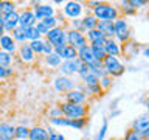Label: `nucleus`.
Wrapping results in <instances>:
<instances>
[{
    "label": "nucleus",
    "mask_w": 149,
    "mask_h": 140,
    "mask_svg": "<svg viewBox=\"0 0 149 140\" xmlns=\"http://www.w3.org/2000/svg\"><path fill=\"white\" fill-rule=\"evenodd\" d=\"M92 14L96 17L98 22H115L118 17H121L118 6L107 2H100L96 8L92 9Z\"/></svg>",
    "instance_id": "f257e3e1"
},
{
    "label": "nucleus",
    "mask_w": 149,
    "mask_h": 140,
    "mask_svg": "<svg viewBox=\"0 0 149 140\" xmlns=\"http://www.w3.org/2000/svg\"><path fill=\"white\" fill-rule=\"evenodd\" d=\"M62 117L68 120H76V118H87L88 115V106L87 104H73V103H61L59 104Z\"/></svg>",
    "instance_id": "f03ea898"
},
{
    "label": "nucleus",
    "mask_w": 149,
    "mask_h": 140,
    "mask_svg": "<svg viewBox=\"0 0 149 140\" xmlns=\"http://www.w3.org/2000/svg\"><path fill=\"white\" fill-rule=\"evenodd\" d=\"M102 69H104L106 75H109L110 78H118L124 73V64L120 61V58L116 56H106L102 59Z\"/></svg>",
    "instance_id": "7ed1b4c3"
},
{
    "label": "nucleus",
    "mask_w": 149,
    "mask_h": 140,
    "mask_svg": "<svg viewBox=\"0 0 149 140\" xmlns=\"http://www.w3.org/2000/svg\"><path fill=\"white\" fill-rule=\"evenodd\" d=\"M113 28H115V36H113V39L118 42L120 45H123V44H126V42L130 41V28H129L127 20H126L123 16L118 17V19L113 22Z\"/></svg>",
    "instance_id": "20e7f679"
},
{
    "label": "nucleus",
    "mask_w": 149,
    "mask_h": 140,
    "mask_svg": "<svg viewBox=\"0 0 149 140\" xmlns=\"http://www.w3.org/2000/svg\"><path fill=\"white\" fill-rule=\"evenodd\" d=\"M65 36H67V28L65 27H54L44 36V39L48 41L50 44L53 45V48H54L56 45L67 44V37Z\"/></svg>",
    "instance_id": "39448f33"
},
{
    "label": "nucleus",
    "mask_w": 149,
    "mask_h": 140,
    "mask_svg": "<svg viewBox=\"0 0 149 140\" xmlns=\"http://www.w3.org/2000/svg\"><path fill=\"white\" fill-rule=\"evenodd\" d=\"M33 13L36 16V20L40 22L44 19H48V17H53L56 16V11L51 5H47V3H39V2H34L33 3Z\"/></svg>",
    "instance_id": "423d86ee"
},
{
    "label": "nucleus",
    "mask_w": 149,
    "mask_h": 140,
    "mask_svg": "<svg viewBox=\"0 0 149 140\" xmlns=\"http://www.w3.org/2000/svg\"><path fill=\"white\" fill-rule=\"evenodd\" d=\"M84 8L86 6H84V3H81V2H65L64 3V16L68 17L70 20L81 19Z\"/></svg>",
    "instance_id": "0eeeda50"
},
{
    "label": "nucleus",
    "mask_w": 149,
    "mask_h": 140,
    "mask_svg": "<svg viewBox=\"0 0 149 140\" xmlns=\"http://www.w3.org/2000/svg\"><path fill=\"white\" fill-rule=\"evenodd\" d=\"M67 45L73 47V48H82V47L87 45V39H86V34H82L81 31H76V30H67Z\"/></svg>",
    "instance_id": "6e6552de"
},
{
    "label": "nucleus",
    "mask_w": 149,
    "mask_h": 140,
    "mask_svg": "<svg viewBox=\"0 0 149 140\" xmlns=\"http://www.w3.org/2000/svg\"><path fill=\"white\" fill-rule=\"evenodd\" d=\"M81 65H82V62L78 58L73 59V61H62V64L59 65V75L61 76H68L70 78L72 75L79 72Z\"/></svg>",
    "instance_id": "1a4fd4ad"
},
{
    "label": "nucleus",
    "mask_w": 149,
    "mask_h": 140,
    "mask_svg": "<svg viewBox=\"0 0 149 140\" xmlns=\"http://www.w3.org/2000/svg\"><path fill=\"white\" fill-rule=\"evenodd\" d=\"M53 86L56 89V92H59V93H67L70 90H73L74 89V81L72 78H68V76H61V75H58L54 79H53Z\"/></svg>",
    "instance_id": "9d476101"
},
{
    "label": "nucleus",
    "mask_w": 149,
    "mask_h": 140,
    "mask_svg": "<svg viewBox=\"0 0 149 140\" xmlns=\"http://www.w3.org/2000/svg\"><path fill=\"white\" fill-rule=\"evenodd\" d=\"M36 16L33 13L31 8H23L19 11V27L20 28H30V27H36Z\"/></svg>",
    "instance_id": "9b49d317"
},
{
    "label": "nucleus",
    "mask_w": 149,
    "mask_h": 140,
    "mask_svg": "<svg viewBox=\"0 0 149 140\" xmlns=\"http://www.w3.org/2000/svg\"><path fill=\"white\" fill-rule=\"evenodd\" d=\"M130 129H132L134 132H137L138 135L141 132H144L146 129H149V114L148 112L137 117V118L132 121V125H130Z\"/></svg>",
    "instance_id": "f8f14e48"
},
{
    "label": "nucleus",
    "mask_w": 149,
    "mask_h": 140,
    "mask_svg": "<svg viewBox=\"0 0 149 140\" xmlns=\"http://www.w3.org/2000/svg\"><path fill=\"white\" fill-rule=\"evenodd\" d=\"M17 56H19V59H20L23 64H31V62H34V61H36V55L33 53V50L30 48V45H28L26 42H25V44H22V45H19Z\"/></svg>",
    "instance_id": "ddd939ff"
},
{
    "label": "nucleus",
    "mask_w": 149,
    "mask_h": 140,
    "mask_svg": "<svg viewBox=\"0 0 149 140\" xmlns=\"http://www.w3.org/2000/svg\"><path fill=\"white\" fill-rule=\"evenodd\" d=\"M17 44L14 42V39L11 37V34H5L0 37V50H3V51H6V53H9V55H16L17 53Z\"/></svg>",
    "instance_id": "4468645a"
},
{
    "label": "nucleus",
    "mask_w": 149,
    "mask_h": 140,
    "mask_svg": "<svg viewBox=\"0 0 149 140\" xmlns=\"http://www.w3.org/2000/svg\"><path fill=\"white\" fill-rule=\"evenodd\" d=\"M86 39H87V44L90 47H102L104 42H106V37L102 36V33L98 31V30L87 31L86 33Z\"/></svg>",
    "instance_id": "2eb2a0df"
},
{
    "label": "nucleus",
    "mask_w": 149,
    "mask_h": 140,
    "mask_svg": "<svg viewBox=\"0 0 149 140\" xmlns=\"http://www.w3.org/2000/svg\"><path fill=\"white\" fill-rule=\"evenodd\" d=\"M86 93H84L82 90H79V89L74 87L73 90H70L65 93V101L67 103H73V104H86Z\"/></svg>",
    "instance_id": "dca6fc26"
},
{
    "label": "nucleus",
    "mask_w": 149,
    "mask_h": 140,
    "mask_svg": "<svg viewBox=\"0 0 149 140\" xmlns=\"http://www.w3.org/2000/svg\"><path fill=\"white\" fill-rule=\"evenodd\" d=\"M19 27V11H14L3 19V30L5 33H11Z\"/></svg>",
    "instance_id": "f3484780"
},
{
    "label": "nucleus",
    "mask_w": 149,
    "mask_h": 140,
    "mask_svg": "<svg viewBox=\"0 0 149 140\" xmlns=\"http://www.w3.org/2000/svg\"><path fill=\"white\" fill-rule=\"evenodd\" d=\"M102 48H104L107 56H116V58H118V56L121 55V45L115 39H106Z\"/></svg>",
    "instance_id": "a211bd4d"
},
{
    "label": "nucleus",
    "mask_w": 149,
    "mask_h": 140,
    "mask_svg": "<svg viewBox=\"0 0 149 140\" xmlns=\"http://www.w3.org/2000/svg\"><path fill=\"white\" fill-rule=\"evenodd\" d=\"M81 22H82V30H81V33H82V34H86L87 31L96 30L98 20H96V17L93 16L92 13H87L84 17H81Z\"/></svg>",
    "instance_id": "6ab92c4d"
},
{
    "label": "nucleus",
    "mask_w": 149,
    "mask_h": 140,
    "mask_svg": "<svg viewBox=\"0 0 149 140\" xmlns=\"http://www.w3.org/2000/svg\"><path fill=\"white\" fill-rule=\"evenodd\" d=\"M78 59L81 61L82 64H86V65H90L95 62V58H93V55H92V48H90V45H86V47H82V48H79L78 50Z\"/></svg>",
    "instance_id": "aec40b11"
},
{
    "label": "nucleus",
    "mask_w": 149,
    "mask_h": 140,
    "mask_svg": "<svg viewBox=\"0 0 149 140\" xmlns=\"http://www.w3.org/2000/svg\"><path fill=\"white\" fill-rule=\"evenodd\" d=\"M96 30L102 33V36L106 39H113L115 36V28H113V22H98Z\"/></svg>",
    "instance_id": "412c9836"
},
{
    "label": "nucleus",
    "mask_w": 149,
    "mask_h": 140,
    "mask_svg": "<svg viewBox=\"0 0 149 140\" xmlns=\"http://www.w3.org/2000/svg\"><path fill=\"white\" fill-rule=\"evenodd\" d=\"M28 140H48V129L44 126H34L30 129Z\"/></svg>",
    "instance_id": "4be33fe9"
},
{
    "label": "nucleus",
    "mask_w": 149,
    "mask_h": 140,
    "mask_svg": "<svg viewBox=\"0 0 149 140\" xmlns=\"http://www.w3.org/2000/svg\"><path fill=\"white\" fill-rule=\"evenodd\" d=\"M14 132H16V126H13L8 121L0 123V139L2 140H14Z\"/></svg>",
    "instance_id": "5701e85b"
},
{
    "label": "nucleus",
    "mask_w": 149,
    "mask_h": 140,
    "mask_svg": "<svg viewBox=\"0 0 149 140\" xmlns=\"http://www.w3.org/2000/svg\"><path fill=\"white\" fill-rule=\"evenodd\" d=\"M121 53H126L129 56H135L138 53V42L129 41V42H126V44H123L121 45Z\"/></svg>",
    "instance_id": "b1692460"
},
{
    "label": "nucleus",
    "mask_w": 149,
    "mask_h": 140,
    "mask_svg": "<svg viewBox=\"0 0 149 140\" xmlns=\"http://www.w3.org/2000/svg\"><path fill=\"white\" fill-rule=\"evenodd\" d=\"M16 3L14 2H8V0H0V14L2 16H8V14H11L14 11H17L16 9Z\"/></svg>",
    "instance_id": "393cba45"
},
{
    "label": "nucleus",
    "mask_w": 149,
    "mask_h": 140,
    "mask_svg": "<svg viewBox=\"0 0 149 140\" xmlns=\"http://www.w3.org/2000/svg\"><path fill=\"white\" fill-rule=\"evenodd\" d=\"M44 59H45V64L48 65L50 69H59V65L62 64V59H61L56 53L47 55V56H44Z\"/></svg>",
    "instance_id": "a878e982"
},
{
    "label": "nucleus",
    "mask_w": 149,
    "mask_h": 140,
    "mask_svg": "<svg viewBox=\"0 0 149 140\" xmlns=\"http://www.w3.org/2000/svg\"><path fill=\"white\" fill-rule=\"evenodd\" d=\"M118 9H120V14H124V16H134V14L137 13V9L130 5L129 0H123V2H120Z\"/></svg>",
    "instance_id": "bb28decb"
},
{
    "label": "nucleus",
    "mask_w": 149,
    "mask_h": 140,
    "mask_svg": "<svg viewBox=\"0 0 149 140\" xmlns=\"http://www.w3.org/2000/svg\"><path fill=\"white\" fill-rule=\"evenodd\" d=\"M30 137V129L25 125H19L16 126V132H14V139L17 140H28Z\"/></svg>",
    "instance_id": "cd10ccee"
},
{
    "label": "nucleus",
    "mask_w": 149,
    "mask_h": 140,
    "mask_svg": "<svg viewBox=\"0 0 149 140\" xmlns=\"http://www.w3.org/2000/svg\"><path fill=\"white\" fill-rule=\"evenodd\" d=\"M76 58H78V50L73 48V47H70V45L65 47L64 51H62V55H61V59H62V61H73Z\"/></svg>",
    "instance_id": "c85d7f7f"
},
{
    "label": "nucleus",
    "mask_w": 149,
    "mask_h": 140,
    "mask_svg": "<svg viewBox=\"0 0 149 140\" xmlns=\"http://www.w3.org/2000/svg\"><path fill=\"white\" fill-rule=\"evenodd\" d=\"M23 33H25V39L26 41H37V39H42V36L39 34V31L36 30V27H30V28H23Z\"/></svg>",
    "instance_id": "c756f323"
},
{
    "label": "nucleus",
    "mask_w": 149,
    "mask_h": 140,
    "mask_svg": "<svg viewBox=\"0 0 149 140\" xmlns=\"http://www.w3.org/2000/svg\"><path fill=\"white\" fill-rule=\"evenodd\" d=\"M30 48L33 50V53L36 56H40L44 55V39H37V41H33V42H28Z\"/></svg>",
    "instance_id": "7c9ffc66"
},
{
    "label": "nucleus",
    "mask_w": 149,
    "mask_h": 140,
    "mask_svg": "<svg viewBox=\"0 0 149 140\" xmlns=\"http://www.w3.org/2000/svg\"><path fill=\"white\" fill-rule=\"evenodd\" d=\"M11 37L14 39V42H16V44H20V45L26 42L25 33H23V28H20V27H17L14 31H11Z\"/></svg>",
    "instance_id": "2f4dec72"
},
{
    "label": "nucleus",
    "mask_w": 149,
    "mask_h": 140,
    "mask_svg": "<svg viewBox=\"0 0 149 140\" xmlns=\"http://www.w3.org/2000/svg\"><path fill=\"white\" fill-rule=\"evenodd\" d=\"M88 69H90V72L95 75V76L98 78H101V76H104L106 72H104V69H102V62H100V61H95L93 64L88 65Z\"/></svg>",
    "instance_id": "473e14b6"
},
{
    "label": "nucleus",
    "mask_w": 149,
    "mask_h": 140,
    "mask_svg": "<svg viewBox=\"0 0 149 140\" xmlns=\"http://www.w3.org/2000/svg\"><path fill=\"white\" fill-rule=\"evenodd\" d=\"M50 125L53 126H67V128H72V120L65 118V117H56V118H48Z\"/></svg>",
    "instance_id": "72a5a7b5"
},
{
    "label": "nucleus",
    "mask_w": 149,
    "mask_h": 140,
    "mask_svg": "<svg viewBox=\"0 0 149 140\" xmlns=\"http://www.w3.org/2000/svg\"><path fill=\"white\" fill-rule=\"evenodd\" d=\"M100 87H101V90L102 92H106V90H109V89L112 87V84H113V78H110L109 75H104V76H101L100 78Z\"/></svg>",
    "instance_id": "f704fd0d"
},
{
    "label": "nucleus",
    "mask_w": 149,
    "mask_h": 140,
    "mask_svg": "<svg viewBox=\"0 0 149 140\" xmlns=\"http://www.w3.org/2000/svg\"><path fill=\"white\" fill-rule=\"evenodd\" d=\"M81 79H82V84H84V86H93V84H98V83H100V78L95 76L92 72H88L87 75H84Z\"/></svg>",
    "instance_id": "c9c22d12"
},
{
    "label": "nucleus",
    "mask_w": 149,
    "mask_h": 140,
    "mask_svg": "<svg viewBox=\"0 0 149 140\" xmlns=\"http://www.w3.org/2000/svg\"><path fill=\"white\" fill-rule=\"evenodd\" d=\"M92 48V55H93V58H95V61H100V62H102V59L106 58V51L102 47H90Z\"/></svg>",
    "instance_id": "e433bc0d"
},
{
    "label": "nucleus",
    "mask_w": 149,
    "mask_h": 140,
    "mask_svg": "<svg viewBox=\"0 0 149 140\" xmlns=\"http://www.w3.org/2000/svg\"><path fill=\"white\" fill-rule=\"evenodd\" d=\"M13 59H14L13 55H9V53H6V51L0 50V65L9 67V65H11V62H13Z\"/></svg>",
    "instance_id": "4c0bfd02"
},
{
    "label": "nucleus",
    "mask_w": 149,
    "mask_h": 140,
    "mask_svg": "<svg viewBox=\"0 0 149 140\" xmlns=\"http://www.w3.org/2000/svg\"><path fill=\"white\" fill-rule=\"evenodd\" d=\"M47 114H48V118H56V117H62V112H61L59 104H53L51 107L47 109Z\"/></svg>",
    "instance_id": "58836bf2"
},
{
    "label": "nucleus",
    "mask_w": 149,
    "mask_h": 140,
    "mask_svg": "<svg viewBox=\"0 0 149 140\" xmlns=\"http://www.w3.org/2000/svg\"><path fill=\"white\" fill-rule=\"evenodd\" d=\"M107 126H109V123H107V118H104V120H102V125H101L100 132L95 135V139H93V140H104V139H106V134H107Z\"/></svg>",
    "instance_id": "ea45409f"
},
{
    "label": "nucleus",
    "mask_w": 149,
    "mask_h": 140,
    "mask_svg": "<svg viewBox=\"0 0 149 140\" xmlns=\"http://www.w3.org/2000/svg\"><path fill=\"white\" fill-rule=\"evenodd\" d=\"M14 70L13 67L9 65V67H5V65H0V79H6L9 76H13Z\"/></svg>",
    "instance_id": "a19ab883"
},
{
    "label": "nucleus",
    "mask_w": 149,
    "mask_h": 140,
    "mask_svg": "<svg viewBox=\"0 0 149 140\" xmlns=\"http://www.w3.org/2000/svg\"><path fill=\"white\" fill-rule=\"evenodd\" d=\"M87 126V118H76L72 120V128L74 129H84Z\"/></svg>",
    "instance_id": "79ce46f5"
},
{
    "label": "nucleus",
    "mask_w": 149,
    "mask_h": 140,
    "mask_svg": "<svg viewBox=\"0 0 149 140\" xmlns=\"http://www.w3.org/2000/svg\"><path fill=\"white\" fill-rule=\"evenodd\" d=\"M48 140H65V137L53 128H48Z\"/></svg>",
    "instance_id": "37998d69"
},
{
    "label": "nucleus",
    "mask_w": 149,
    "mask_h": 140,
    "mask_svg": "<svg viewBox=\"0 0 149 140\" xmlns=\"http://www.w3.org/2000/svg\"><path fill=\"white\" fill-rule=\"evenodd\" d=\"M70 30L81 31V30H82V22H81V19H74V20H70Z\"/></svg>",
    "instance_id": "c03bdc74"
},
{
    "label": "nucleus",
    "mask_w": 149,
    "mask_h": 140,
    "mask_svg": "<svg viewBox=\"0 0 149 140\" xmlns=\"http://www.w3.org/2000/svg\"><path fill=\"white\" fill-rule=\"evenodd\" d=\"M123 140H143L140 135L137 134V132H134L132 129H129L127 132H126V135H124V139Z\"/></svg>",
    "instance_id": "a18cd8bd"
},
{
    "label": "nucleus",
    "mask_w": 149,
    "mask_h": 140,
    "mask_svg": "<svg viewBox=\"0 0 149 140\" xmlns=\"http://www.w3.org/2000/svg\"><path fill=\"white\" fill-rule=\"evenodd\" d=\"M36 30L39 31V34H40V36H45L47 33L50 31L48 28H47V27L44 25V22H37V23H36Z\"/></svg>",
    "instance_id": "49530a36"
},
{
    "label": "nucleus",
    "mask_w": 149,
    "mask_h": 140,
    "mask_svg": "<svg viewBox=\"0 0 149 140\" xmlns=\"http://www.w3.org/2000/svg\"><path fill=\"white\" fill-rule=\"evenodd\" d=\"M129 2H130V5H132L135 9H140V8H143V6L148 5L146 0H129Z\"/></svg>",
    "instance_id": "de8ad7c7"
},
{
    "label": "nucleus",
    "mask_w": 149,
    "mask_h": 140,
    "mask_svg": "<svg viewBox=\"0 0 149 140\" xmlns=\"http://www.w3.org/2000/svg\"><path fill=\"white\" fill-rule=\"evenodd\" d=\"M51 53H53V45H51L48 41H45V39H44V56L51 55Z\"/></svg>",
    "instance_id": "09e8293b"
},
{
    "label": "nucleus",
    "mask_w": 149,
    "mask_h": 140,
    "mask_svg": "<svg viewBox=\"0 0 149 140\" xmlns=\"http://www.w3.org/2000/svg\"><path fill=\"white\" fill-rule=\"evenodd\" d=\"M88 72H90V69H88V65H86V64H82L81 65V69H79V72H78V75H79V76H84V75H87Z\"/></svg>",
    "instance_id": "8fccbe9b"
},
{
    "label": "nucleus",
    "mask_w": 149,
    "mask_h": 140,
    "mask_svg": "<svg viewBox=\"0 0 149 140\" xmlns=\"http://www.w3.org/2000/svg\"><path fill=\"white\" fill-rule=\"evenodd\" d=\"M86 5H87V8H88V9H93V8H96L98 5H100V0H88Z\"/></svg>",
    "instance_id": "3c124183"
},
{
    "label": "nucleus",
    "mask_w": 149,
    "mask_h": 140,
    "mask_svg": "<svg viewBox=\"0 0 149 140\" xmlns=\"http://www.w3.org/2000/svg\"><path fill=\"white\" fill-rule=\"evenodd\" d=\"M140 137H141L143 140H149V129H146L144 132H141V134H140Z\"/></svg>",
    "instance_id": "603ef678"
},
{
    "label": "nucleus",
    "mask_w": 149,
    "mask_h": 140,
    "mask_svg": "<svg viewBox=\"0 0 149 140\" xmlns=\"http://www.w3.org/2000/svg\"><path fill=\"white\" fill-rule=\"evenodd\" d=\"M143 56H146V58H149V45L143 48Z\"/></svg>",
    "instance_id": "864d4df0"
},
{
    "label": "nucleus",
    "mask_w": 149,
    "mask_h": 140,
    "mask_svg": "<svg viewBox=\"0 0 149 140\" xmlns=\"http://www.w3.org/2000/svg\"><path fill=\"white\" fill-rule=\"evenodd\" d=\"M144 106H146V109H148V114H149V97L146 98V101H144Z\"/></svg>",
    "instance_id": "5fc2aeb1"
},
{
    "label": "nucleus",
    "mask_w": 149,
    "mask_h": 140,
    "mask_svg": "<svg viewBox=\"0 0 149 140\" xmlns=\"http://www.w3.org/2000/svg\"><path fill=\"white\" fill-rule=\"evenodd\" d=\"M5 34V30H3V25H0V37Z\"/></svg>",
    "instance_id": "6e6d98bb"
},
{
    "label": "nucleus",
    "mask_w": 149,
    "mask_h": 140,
    "mask_svg": "<svg viewBox=\"0 0 149 140\" xmlns=\"http://www.w3.org/2000/svg\"><path fill=\"white\" fill-rule=\"evenodd\" d=\"M3 19H5V16H2V14H0V25H3Z\"/></svg>",
    "instance_id": "4d7b16f0"
},
{
    "label": "nucleus",
    "mask_w": 149,
    "mask_h": 140,
    "mask_svg": "<svg viewBox=\"0 0 149 140\" xmlns=\"http://www.w3.org/2000/svg\"><path fill=\"white\" fill-rule=\"evenodd\" d=\"M0 140H2V139H0Z\"/></svg>",
    "instance_id": "13d9d810"
}]
</instances>
